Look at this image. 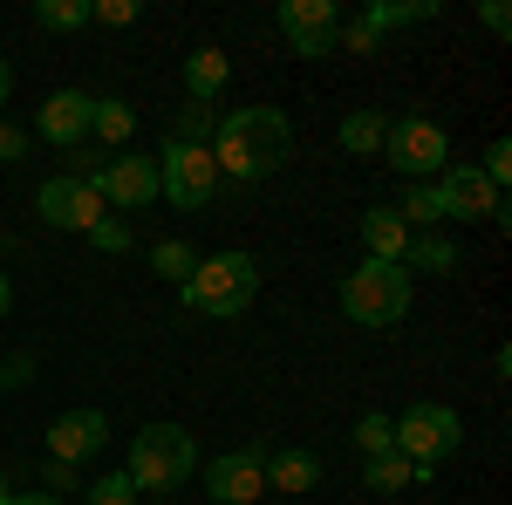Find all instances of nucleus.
I'll list each match as a JSON object with an SVG mask.
<instances>
[{
	"label": "nucleus",
	"instance_id": "nucleus-1",
	"mask_svg": "<svg viewBox=\"0 0 512 505\" xmlns=\"http://www.w3.org/2000/svg\"><path fill=\"white\" fill-rule=\"evenodd\" d=\"M287 157H294V123H287V110H274V103L226 110L219 130H212V164H219V178H233V185L274 178Z\"/></svg>",
	"mask_w": 512,
	"mask_h": 505
},
{
	"label": "nucleus",
	"instance_id": "nucleus-2",
	"mask_svg": "<svg viewBox=\"0 0 512 505\" xmlns=\"http://www.w3.org/2000/svg\"><path fill=\"white\" fill-rule=\"evenodd\" d=\"M253 294H260V260L253 253H205L198 273L178 287V301L205 321H239L253 308Z\"/></svg>",
	"mask_w": 512,
	"mask_h": 505
},
{
	"label": "nucleus",
	"instance_id": "nucleus-3",
	"mask_svg": "<svg viewBox=\"0 0 512 505\" xmlns=\"http://www.w3.org/2000/svg\"><path fill=\"white\" fill-rule=\"evenodd\" d=\"M123 471H130L137 492H185L192 471H198V437L185 424H144L130 437Z\"/></svg>",
	"mask_w": 512,
	"mask_h": 505
},
{
	"label": "nucleus",
	"instance_id": "nucleus-4",
	"mask_svg": "<svg viewBox=\"0 0 512 505\" xmlns=\"http://www.w3.org/2000/svg\"><path fill=\"white\" fill-rule=\"evenodd\" d=\"M410 301H417V280L396 260H362L355 273H342V314L355 328H403Z\"/></svg>",
	"mask_w": 512,
	"mask_h": 505
},
{
	"label": "nucleus",
	"instance_id": "nucleus-5",
	"mask_svg": "<svg viewBox=\"0 0 512 505\" xmlns=\"http://www.w3.org/2000/svg\"><path fill=\"white\" fill-rule=\"evenodd\" d=\"M458 444H465V417H458L451 403H410V410L396 417V451L417 471H437Z\"/></svg>",
	"mask_w": 512,
	"mask_h": 505
},
{
	"label": "nucleus",
	"instance_id": "nucleus-6",
	"mask_svg": "<svg viewBox=\"0 0 512 505\" xmlns=\"http://www.w3.org/2000/svg\"><path fill=\"white\" fill-rule=\"evenodd\" d=\"M219 164H212V151L205 144H171L164 137V151H158V198H171L178 212H198V205H212L219 198Z\"/></svg>",
	"mask_w": 512,
	"mask_h": 505
},
{
	"label": "nucleus",
	"instance_id": "nucleus-7",
	"mask_svg": "<svg viewBox=\"0 0 512 505\" xmlns=\"http://www.w3.org/2000/svg\"><path fill=\"white\" fill-rule=\"evenodd\" d=\"M383 157H390V171L403 185H431L437 171L451 164V137L431 117H396L390 137H383Z\"/></svg>",
	"mask_w": 512,
	"mask_h": 505
},
{
	"label": "nucleus",
	"instance_id": "nucleus-8",
	"mask_svg": "<svg viewBox=\"0 0 512 505\" xmlns=\"http://www.w3.org/2000/svg\"><path fill=\"white\" fill-rule=\"evenodd\" d=\"M431 185H437V205H444V219H492V226H512L506 192H492L478 164H444Z\"/></svg>",
	"mask_w": 512,
	"mask_h": 505
},
{
	"label": "nucleus",
	"instance_id": "nucleus-9",
	"mask_svg": "<svg viewBox=\"0 0 512 505\" xmlns=\"http://www.w3.org/2000/svg\"><path fill=\"white\" fill-rule=\"evenodd\" d=\"M35 212L55 226V233H89L96 219H110V205H103V192L89 185V178H69V171H55V178H41L35 192Z\"/></svg>",
	"mask_w": 512,
	"mask_h": 505
},
{
	"label": "nucleus",
	"instance_id": "nucleus-10",
	"mask_svg": "<svg viewBox=\"0 0 512 505\" xmlns=\"http://www.w3.org/2000/svg\"><path fill=\"white\" fill-rule=\"evenodd\" d=\"M274 21L301 62H321L335 55V35H342V0H280Z\"/></svg>",
	"mask_w": 512,
	"mask_h": 505
},
{
	"label": "nucleus",
	"instance_id": "nucleus-11",
	"mask_svg": "<svg viewBox=\"0 0 512 505\" xmlns=\"http://www.w3.org/2000/svg\"><path fill=\"white\" fill-rule=\"evenodd\" d=\"M267 444H253V451H219L212 465H205V492L212 505H253L267 499Z\"/></svg>",
	"mask_w": 512,
	"mask_h": 505
},
{
	"label": "nucleus",
	"instance_id": "nucleus-12",
	"mask_svg": "<svg viewBox=\"0 0 512 505\" xmlns=\"http://www.w3.org/2000/svg\"><path fill=\"white\" fill-rule=\"evenodd\" d=\"M96 192H103V205H117V212H144V205L158 198V157L110 151L103 178H96Z\"/></svg>",
	"mask_w": 512,
	"mask_h": 505
},
{
	"label": "nucleus",
	"instance_id": "nucleus-13",
	"mask_svg": "<svg viewBox=\"0 0 512 505\" xmlns=\"http://www.w3.org/2000/svg\"><path fill=\"white\" fill-rule=\"evenodd\" d=\"M110 444V417L103 410H62L55 424H48V458H62V465H89L96 451Z\"/></svg>",
	"mask_w": 512,
	"mask_h": 505
},
{
	"label": "nucleus",
	"instance_id": "nucleus-14",
	"mask_svg": "<svg viewBox=\"0 0 512 505\" xmlns=\"http://www.w3.org/2000/svg\"><path fill=\"white\" fill-rule=\"evenodd\" d=\"M35 137H48L55 151L89 144V89H55V96L35 110Z\"/></svg>",
	"mask_w": 512,
	"mask_h": 505
},
{
	"label": "nucleus",
	"instance_id": "nucleus-15",
	"mask_svg": "<svg viewBox=\"0 0 512 505\" xmlns=\"http://www.w3.org/2000/svg\"><path fill=\"white\" fill-rule=\"evenodd\" d=\"M260 465H267V492H315L321 485V458L315 451H301V444H267V458H260Z\"/></svg>",
	"mask_w": 512,
	"mask_h": 505
},
{
	"label": "nucleus",
	"instance_id": "nucleus-16",
	"mask_svg": "<svg viewBox=\"0 0 512 505\" xmlns=\"http://www.w3.org/2000/svg\"><path fill=\"white\" fill-rule=\"evenodd\" d=\"M362 246H369V260H396V267H403L410 226L396 219V205H369V212H362Z\"/></svg>",
	"mask_w": 512,
	"mask_h": 505
},
{
	"label": "nucleus",
	"instance_id": "nucleus-17",
	"mask_svg": "<svg viewBox=\"0 0 512 505\" xmlns=\"http://www.w3.org/2000/svg\"><path fill=\"white\" fill-rule=\"evenodd\" d=\"M130 130H137V110L123 96H89V137H96V151L130 144Z\"/></svg>",
	"mask_w": 512,
	"mask_h": 505
},
{
	"label": "nucleus",
	"instance_id": "nucleus-18",
	"mask_svg": "<svg viewBox=\"0 0 512 505\" xmlns=\"http://www.w3.org/2000/svg\"><path fill=\"white\" fill-rule=\"evenodd\" d=\"M226 82H233L226 48H192V55H185V96H192V103H212Z\"/></svg>",
	"mask_w": 512,
	"mask_h": 505
},
{
	"label": "nucleus",
	"instance_id": "nucleus-19",
	"mask_svg": "<svg viewBox=\"0 0 512 505\" xmlns=\"http://www.w3.org/2000/svg\"><path fill=\"white\" fill-rule=\"evenodd\" d=\"M369 35H390V28H417V21H437V0H369L355 14Z\"/></svg>",
	"mask_w": 512,
	"mask_h": 505
},
{
	"label": "nucleus",
	"instance_id": "nucleus-20",
	"mask_svg": "<svg viewBox=\"0 0 512 505\" xmlns=\"http://www.w3.org/2000/svg\"><path fill=\"white\" fill-rule=\"evenodd\" d=\"M383 137H390V117H383V110H349V117H342V130H335V144H342L349 157L383 151Z\"/></svg>",
	"mask_w": 512,
	"mask_h": 505
},
{
	"label": "nucleus",
	"instance_id": "nucleus-21",
	"mask_svg": "<svg viewBox=\"0 0 512 505\" xmlns=\"http://www.w3.org/2000/svg\"><path fill=\"white\" fill-rule=\"evenodd\" d=\"M458 239H444V233H410V253H403V267L410 273H458Z\"/></svg>",
	"mask_w": 512,
	"mask_h": 505
},
{
	"label": "nucleus",
	"instance_id": "nucleus-22",
	"mask_svg": "<svg viewBox=\"0 0 512 505\" xmlns=\"http://www.w3.org/2000/svg\"><path fill=\"white\" fill-rule=\"evenodd\" d=\"M417 478H431V471H417L403 451H383V458H362V485L369 492H410Z\"/></svg>",
	"mask_w": 512,
	"mask_h": 505
},
{
	"label": "nucleus",
	"instance_id": "nucleus-23",
	"mask_svg": "<svg viewBox=\"0 0 512 505\" xmlns=\"http://www.w3.org/2000/svg\"><path fill=\"white\" fill-rule=\"evenodd\" d=\"M396 219H403L410 233H431L437 219H444V205H437V185H403V198H396Z\"/></svg>",
	"mask_w": 512,
	"mask_h": 505
},
{
	"label": "nucleus",
	"instance_id": "nucleus-24",
	"mask_svg": "<svg viewBox=\"0 0 512 505\" xmlns=\"http://www.w3.org/2000/svg\"><path fill=\"white\" fill-rule=\"evenodd\" d=\"M151 273L171 280V287H185V280L198 273V253L185 246V239H158V246H151Z\"/></svg>",
	"mask_w": 512,
	"mask_h": 505
},
{
	"label": "nucleus",
	"instance_id": "nucleus-25",
	"mask_svg": "<svg viewBox=\"0 0 512 505\" xmlns=\"http://www.w3.org/2000/svg\"><path fill=\"white\" fill-rule=\"evenodd\" d=\"M212 130H219L212 103H185V110L171 117V130H164V137H171V144H205V151H212Z\"/></svg>",
	"mask_w": 512,
	"mask_h": 505
},
{
	"label": "nucleus",
	"instance_id": "nucleus-26",
	"mask_svg": "<svg viewBox=\"0 0 512 505\" xmlns=\"http://www.w3.org/2000/svg\"><path fill=\"white\" fill-rule=\"evenodd\" d=\"M35 28L76 35V28H89V0H35Z\"/></svg>",
	"mask_w": 512,
	"mask_h": 505
},
{
	"label": "nucleus",
	"instance_id": "nucleus-27",
	"mask_svg": "<svg viewBox=\"0 0 512 505\" xmlns=\"http://www.w3.org/2000/svg\"><path fill=\"white\" fill-rule=\"evenodd\" d=\"M355 451H362V458H383V451H396V417H383V410H362V417H355Z\"/></svg>",
	"mask_w": 512,
	"mask_h": 505
},
{
	"label": "nucleus",
	"instance_id": "nucleus-28",
	"mask_svg": "<svg viewBox=\"0 0 512 505\" xmlns=\"http://www.w3.org/2000/svg\"><path fill=\"white\" fill-rule=\"evenodd\" d=\"M89 505H137L130 471H103V478H89Z\"/></svg>",
	"mask_w": 512,
	"mask_h": 505
},
{
	"label": "nucleus",
	"instance_id": "nucleus-29",
	"mask_svg": "<svg viewBox=\"0 0 512 505\" xmlns=\"http://www.w3.org/2000/svg\"><path fill=\"white\" fill-rule=\"evenodd\" d=\"M89 246H96V253H130L137 233H130L123 219H96V226H89Z\"/></svg>",
	"mask_w": 512,
	"mask_h": 505
},
{
	"label": "nucleus",
	"instance_id": "nucleus-30",
	"mask_svg": "<svg viewBox=\"0 0 512 505\" xmlns=\"http://www.w3.org/2000/svg\"><path fill=\"white\" fill-rule=\"evenodd\" d=\"M62 164H76L69 178H89V185H96V178H103V164H110V151H96V144H76V151H62Z\"/></svg>",
	"mask_w": 512,
	"mask_h": 505
},
{
	"label": "nucleus",
	"instance_id": "nucleus-31",
	"mask_svg": "<svg viewBox=\"0 0 512 505\" xmlns=\"http://www.w3.org/2000/svg\"><path fill=\"white\" fill-rule=\"evenodd\" d=\"M89 21H103V28H130V21H137V0H89Z\"/></svg>",
	"mask_w": 512,
	"mask_h": 505
},
{
	"label": "nucleus",
	"instance_id": "nucleus-32",
	"mask_svg": "<svg viewBox=\"0 0 512 505\" xmlns=\"http://www.w3.org/2000/svg\"><path fill=\"white\" fill-rule=\"evenodd\" d=\"M342 48H349V55H376V48H383V35H369V28H362V21H342Z\"/></svg>",
	"mask_w": 512,
	"mask_h": 505
},
{
	"label": "nucleus",
	"instance_id": "nucleus-33",
	"mask_svg": "<svg viewBox=\"0 0 512 505\" xmlns=\"http://www.w3.org/2000/svg\"><path fill=\"white\" fill-rule=\"evenodd\" d=\"M48 492H55V499H62V492H82V471L62 465V458H48Z\"/></svg>",
	"mask_w": 512,
	"mask_h": 505
},
{
	"label": "nucleus",
	"instance_id": "nucleus-34",
	"mask_svg": "<svg viewBox=\"0 0 512 505\" xmlns=\"http://www.w3.org/2000/svg\"><path fill=\"white\" fill-rule=\"evenodd\" d=\"M35 376V355H14V362H0V389H21Z\"/></svg>",
	"mask_w": 512,
	"mask_h": 505
},
{
	"label": "nucleus",
	"instance_id": "nucleus-35",
	"mask_svg": "<svg viewBox=\"0 0 512 505\" xmlns=\"http://www.w3.org/2000/svg\"><path fill=\"white\" fill-rule=\"evenodd\" d=\"M478 21H485L492 35H512V7H506V0H485V7H478Z\"/></svg>",
	"mask_w": 512,
	"mask_h": 505
},
{
	"label": "nucleus",
	"instance_id": "nucleus-36",
	"mask_svg": "<svg viewBox=\"0 0 512 505\" xmlns=\"http://www.w3.org/2000/svg\"><path fill=\"white\" fill-rule=\"evenodd\" d=\"M14 157H28V130L0 123V164H14Z\"/></svg>",
	"mask_w": 512,
	"mask_h": 505
},
{
	"label": "nucleus",
	"instance_id": "nucleus-37",
	"mask_svg": "<svg viewBox=\"0 0 512 505\" xmlns=\"http://www.w3.org/2000/svg\"><path fill=\"white\" fill-rule=\"evenodd\" d=\"M7 505H69V499H55V492H14Z\"/></svg>",
	"mask_w": 512,
	"mask_h": 505
},
{
	"label": "nucleus",
	"instance_id": "nucleus-38",
	"mask_svg": "<svg viewBox=\"0 0 512 505\" xmlns=\"http://www.w3.org/2000/svg\"><path fill=\"white\" fill-rule=\"evenodd\" d=\"M7 96H14V62L0 55V110H7Z\"/></svg>",
	"mask_w": 512,
	"mask_h": 505
},
{
	"label": "nucleus",
	"instance_id": "nucleus-39",
	"mask_svg": "<svg viewBox=\"0 0 512 505\" xmlns=\"http://www.w3.org/2000/svg\"><path fill=\"white\" fill-rule=\"evenodd\" d=\"M7 308H14V280L0 273V321H7Z\"/></svg>",
	"mask_w": 512,
	"mask_h": 505
},
{
	"label": "nucleus",
	"instance_id": "nucleus-40",
	"mask_svg": "<svg viewBox=\"0 0 512 505\" xmlns=\"http://www.w3.org/2000/svg\"><path fill=\"white\" fill-rule=\"evenodd\" d=\"M7 499H14V492H7V471H0V505H7Z\"/></svg>",
	"mask_w": 512,
	"mask_h": 505
}]
</instances>
